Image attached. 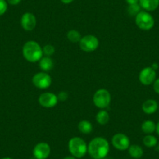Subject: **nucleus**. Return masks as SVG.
<instances>
[{"label":"nucleus","instance_id":"cd10ccee","mask_svg":"<svg viewBox=\"0 0 159 159\" xmlns=\"http://www.w3.org/2000/svg\"><path fill=\"white\" fill-rule=\"evenodd\" d=\"M128 5H133V4L139 3V0H125Z\"/></svg>","mask_w":159,"mask_h":159},{"label":"nucleus","instance_id":"dca6fc26","mask_svg":"<svg viewBox=\"0 0 159 159\" xmlns=\"http://www.w3.org/2000/svg\"><path fill=\"white\" fill-rule=\"evenodd\" d=\"M128 153L134 159H140L143 155V150L138 144H132L128 148Z\"/></svg>","mask_w":159,"mask_h":159},{"label":"nucleus","instance_id":"c756f323","mask_svg":"<svg viewBox=\"0 0 159 159\" xmlns=\"http://www.w3.org/2000/svg\"><path fill=\"white\" fill-rule=\"evenodd\" d=\"M151 67L152 69H154V70H157V69H158V64L156 63V62H154V63H153L152 65H151Z\"/></svg>","mask_w":159,"mask_h":159},{"label":"nucleus","instance_id":"5701e85b","mask_svg":"<svg viewBox=\"0 0 159 159\" xmlns=\"http://www.w3.org/2000/svg\"><path fill=\"white\" fill-rule=\"evenodd\" d=\"M42 51H43V55L44 56H48V57H51L53 54L56 52L55 49V47L52 45H45V46L42 48Z\"/></svg>","mask_w":159,"mask_h":159},{"label":"nucleus","instance_id":"4be33fe9","mask_svg":"<svg viewBox=\"0 0 159 159\" xmlns=\"http://www.w3.org/2000/svg\"><path fill=\"white\" fill-rule=\"evenodd\" d=\"M140 11H141V7L139 5V3L133 4V5H128L127 12L130 16H136Z\"/></svg>","mask_w":159,"mask_h":159},{"label":"nucleus","instance_id":"2eb2a0df","mask_svg":"<svg viewBox=\"0 0 159 159\" xmlns=\"http://www.w3.org/2000/svg\"><path fill=\"white\" fill-rule=\"evenodd\" d=\"M39 67L43 72H48L52 70L54 66V62L51 57L48 56H43L39 60Z\"/></svg>","mask_w":159,"mask_h":159},{"label":"nucleus","instance_id":"2f4dec72","mask_svg":"<svg viewBox=\"0 0 159 159\" xmlns=\"http://www.w3.org/2000/svg\"><path fill=\"white\" fill-rule=\"evenodd\" d=\"M63 159H76V158L73 157V156L69 155V156H66L65 157H63Z\"/></svg>","mask_w":159,"mask_h":159},{"label":"nucleus","instance_id":"6ab92c4d","mask_svg":"<svg viewBox=\"0 0 159 159\" xmlns=\"http://www.w3.org/2000/svg\"><path fill=\"white\" fill-rule=\"evenodd\" d=\"M141 130L145 134H152L156 132V123L152 120H145L141 125Z\"/></svg>","mask_w":159,"mask_h":159},{"label":"nucleus","instance_id":"c85d7f7f","mask_svg":"<svg viewBox=\"0 0 159 159\" xmlns=\"http://www.w3.org/2000/svg\"><path fill=\"white\" fill-rule=\"evenodd\" d=\"M60 1L63 4H66V5H67V4L72 3V2H73L74 0H60Z\"/></svg>","mask_w":159,"mask_h":159},{"label":"nucleus","instance_id":"bb28decb","mask_svg":"<svg viewBox=\"0 0 159 159\" xmlns=\"http://www.w3.org/2000/svg\"><path fill=\"white\" fill-rule=\"evenodd\" d=\"M21 1H22V0H7V3H9L10 5L16 6V5H18V4L20 3Z\"/></svg>","mask_w":159,"mask_h":159},{"label":"nucleus","instance_id":"ddd939ff","mask_svg":"<svg viewBox=\"0 0 159 159\" xmlns=\"http://www.w3.org/2000/svg\"><path fill=\"white\" fill-rule=\"evenodd\" d=\"M158 109V103L154 99H148L142 104V110L147 115H152Z\"/></svg>","mask_w":159,"mask_h":159},{"label":"nucleus","instance_id":"7ed1b4c3","mask_svg":"<svg viewBox=\"0 0 159 159\" xmlns=\"http://www.w3.org/2000/svg\"><path fill=\"white\" fill-rule=\"evenodd\" d=\"M68 148L70 154L76 158H82L88 153V144L79 137H73L69 140Z\"/></svg>","mask_w":159,"mask_h":159},{"label":"nucleus","instance_id":"473e14b6","mask_svg":"<svg viewBox=\"0 0 159 159\" xmlns=\"http://www.w3.org/2000/svg\"><path fill=\"white\" fill-rule=\"evenodd\" d=\"M1 159H13V158H11V157H3V158H1Z\"/></svg>","mask_w":159,"mask_h":159},{"label":"nucleus","instance_id":"7c9ffc66","mask_svg":"<svg viewBox=\"0 0 159 159\" xmlns=\"http://www.w3.org/2000/svg\"><path fill=\"white\" fill-rule=\"evenodd\" d=\"M156 133L159 136V121L157 122V123H156Z\"/></svg>","mask_w":159,"mask_h":159},{"label":"nucleus","instance_id":"72a5a7b5","mask_svg":"<svg viewBox=\"0 0 159 159\" xmlns=\"http://www.w3.org/2000/svg\"><path fill=\"white\" fill-rule=\"evenodd\" d=\"M157 150H158V151H159V143H157Z\"/></svg>","mask_w":159,"mask_h":159},{"label":"nucleus","instance_id":"f03ea898","mask_svg":"<svg viewBox=\"0 0 159 159\" xmlns=\"http://www.w3.org/2000/svg\"><path fill=\"white\" fill-rule=\"evenodd\" d=\"M22 54L27 62L32 63L39 62L44 56L42 48L35 41H28L24 44L22 48Z\"/></svg>","mask_w":159,"mask_h":159},{"label":"nucleus","instance_id":"4468645a","mask_svg":"<svg viewBox=\"0 0 159 159\" xmlns=\"http://www.w3.org/2000/svg\"><path fill=\"white\" fill-rule=\"evenodd\" d=\"M139 5L142 10L150 13L158 8L159 0H139Z\"/></svg>","mask_w":159,"mask_h":159},{"label":"nucleus","instance_id":"20e7f679","mask_svg":"<svg viewBox=\"0 0 159 159\" xmlns=\"http://www.w3.org/2000/svg\"><path fill=\"white\" fill-rule=\"evenodd\" d=\"M136 25L142 30H150L154 27V19L149 12L141 10L135 16Z\"/></svg>","mask_w":159,"mask_h":159},{"label":"nucleus","instance_id":"9d476101","mask_svg":"<svg viewBox=\"0 0 159 159\" xmlns=\"http://www.w3.org/2000/svg\"><path fill=\"white\" fill-rule=\"evenodd\" d=\"M59 102L57 94L52 92H45L40 94L38 103L41 106L46 108H51L56 106Z\"/></svg>","mask_w":159,"mask_h":159},{"label":"nucleus","instance_id":"a211bd4d","mask_svg":"<svg viewBox=\"0 0 159 159\" xmlns=\"http://www.w3.org/2000/svg\"><path fill=\"white\" fill-rule=\"evenodd\" d=\"M78 130L83 134H89L92 132L93 126L91 123L88 120H81L78 123Z\"/></svg>","mask_w":159,"mask_h":159},{"label":"nucleus","instance_id":"f704fd0d","mask_svg":"<svg viewBox=\"0 0 159 159\" xmlns=\"http://www.w3.org/2000/svg\"><path fill=\"white\" fill-rule=\"evenodd\" d=\"M158 109H159V104H158Z\"/></svg>","mask_w":159,"mask_h":159},{"label":"nucleus","instance_id":"39448f33","mask_svg":"<svg viewBox=\"0 0 159 159\" xmlns=\"http://www.w3.org/2000/svg\"><path fill=\"white\" fill-rule=\"evenodd\" d=\"M111 101V96L109 91L106 89H98L93 96V102L97 108L105 109L109 106Z\"/></svg>","mask_w":159,"mask_h":159},{"label":"nucleus","instance_id":"412c9836","mask_svg":"<svg viewBox=\"0 0 159 159\" xmlns=\"http://www.w3.org/2000/svg\"><path fill=\"white\" fill-rule=\"evenodd\" d=\"M67 39L72 43H79L82 36L78 30H70L67 32Z\"/></svg>","mask_w":159,"mask_h":159},{"label":"nucleus","instance_id":"f8f14e48","mask_svg":"<svg viewBox=\"0 0 159 159\" xmlns=\"http://www.w3.org/2000/svg\"><path fill=\"white\" fill-rule=\"evenodd\" d=\"M20 25L26 31H31L37 26L36 16L30 12L24 13L21 16Z\"/></svg>","mask_w":159,"mask_h":159},{"label":"nucleus","instance_id":"0eeeda50","mask_svg":"<svg viewBox=\"0 0 159 159\" xmlns=\"http://www.w3.org/2000/svg\"><path fill=\"white\" fill-rule=\"evenodd\" d=\"M32 83L34 86L38 89H47L52 84V77L46 72H39L33 76Z\"/></svg>","mask_w":159,"mask_h":159},{"label":"nucleus","instance_id":"b1692460","mask_svg":"<svg viewBox=\"0 0 159 159\" xmlns=\"http://www.w3.org/2000/svg\"><path fill=\"white\" fill-rule=\"evenodd\" d=\"M8 9V3L6 0H0V16L5 14Z\"/></svg>","mask_w":159,"mask_h":159},{"label":"nucleus","instance_id":"393cba45","mask_svg":"<svg viewBox=\"0 0 159 159\" xmlns=\"http://www.w3.org/2000/svg\"><path fill=\"white\" fill-rule=\"evenodd\" d=\"M57 97L59 101H60V102H65V101H66L68 99L69 95L66 91H61V92H59L57 94Z\"/></svg>","mask_w":159,"mask_h":159},{"label":"nucleus","instance_id":"aec40b11","mask_svg":"<svg viewBox=\"0 0 159 159\" xmlns=\"http://www.w3.org/2000/svg\"><path fill=\"white\" fill-rule=\"evenodd\" d=\"M143 143L147 148H154L157 145V139L152 134H147L143 138Z\"/></svg>","mask_w":159,"mask_h":159},{"label":"nucleus","instance_id":"9b49d317","mask_svg":"<svg viewBox=\"0 0 159 159\" xmlns=\"http://www.w3.org/2000/svg\"><path fill=\"white\" fill-rule=\"evenodd\" d=\"M51 154L50 145L46 142H39L33 149V155L35 159H47Z\"/></svg>","mask_w":159,"mask_h":159},{"label":"nucleus","instance_id":"423d86ee","mask_svg":"<svg viewBox=\"0 0 159 159\" xmlns=\"http://www.w3.org/2000/svg\"><path fill=\"white\" fill-rule=\"evenodd\" d=\"M80 48L85 52H91L98 48L99 40L96 36L88 34L82 37L79 42Z\"/></svg>","mask_w":159,"mask_h":159},{"label":"nucleus","instance_id":"a878e982","mask_svg":"<svg viewBox=\"0 0 159 159\" xmlns=\"http://www.w3.org/2000/svg\"><path fill=\"white\" fill-rule=\"evenodd\" d=\"M153 89H154V92L159 94V78H156L154 82L153 83Z\"/></svg>","mask_w":159,"mask_h":159},{"label":"nucleus","instance_id":"1a4fd4ad","mask_svg":"<svg viewBox=\"0 0 159 159\" xmlns=\"http://www.w3.org/2000/svg\"><path fill=\"white\" fill-rule=\"evenodd\" d=\"M156 70L151 66H147L143 68L139 73V80L144 86H149L153 84L156 80Z\"/></svg>","mask_w":159,"mask_h":159},{"label":"nucleus","instance_id":"f3484780","mask_svg":"<svg viewBox=\"0 0 159 159\" xmlns=\"http://www.w3.org/2000/svg\"><path fill=\"white\" fill-rule=\"evenodd\" d=\"M95 119L96 122H97L98 124L102 125V126L106 125L110 120L109 113H108L106 110L101 109L100 111L96 114Z\"/></svg>","mask_w":159,"mask_h":159},{"label":"nucleus","instance_id":"6e6552de","mask_svg":"<svg viewBox=\"0 0 159 159\" xmlns=\"http://www.w3.org/2000/svg\"><path fill=\"white\" fill-rule=\"evenodd\" d=\"M111 144L119 151H126L130 146V140L126 134L118 133L113 135L111 138Z\"/></svg>","mask_w":159,"mask_h":159},{"label":"nucleus","instance_id":"f257e3e1","mask_svg":"<svg viewBox=\"0 0 159 159\" xmlns=\"http://www.w3.org/2000/svg\"><path fill=\"white\" fill-rule=\"evenodd\" d=\"M109 142L102 137H94L88 144V153L92 159H104L109 153Z\"/></svg>","mask_w":159,"mask_h":159}]
</instances>
